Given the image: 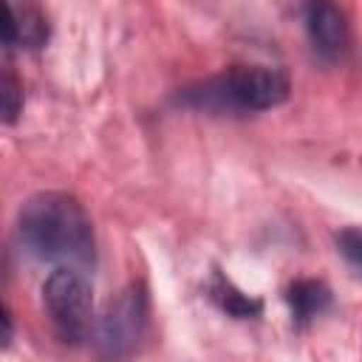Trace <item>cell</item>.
<instances>
[{
    "label": "cell",
    "instance_id": "12",
    "mask_svg": "<svg viewBox=\"0 0 362 362\" xmlns=\"http://www.w3.org/2000/svg\"><path fill=\"white\" fill-rule=\"evenodd\" d=\"M3 345H8L11 342V311H8V305H3Z\"/></svg>",
    "mask_w": 362,
    "mask_h": 362
},
{
    "label": "cell",
    "instance_id": "11",
    "mask_svg": "<svg viewBox=\"0 0 362 362\" xmlns=\"http://www.w3.org/2000/svg\"><path fill=\"white\" fill-rule=\"evenodd\" d=\"M3 11H6V17H3V45H6V51H11L17 42H20V28H17V11H14V6H11V0H3Z\"/></svg>",
    "mask_w": 362,
    "mask_h": 362
},
{
    "label": "cell",
    "instance_id": "5",
    "mask_svg": "<svg viewBox=\"0 0 362 362\" xmlns=\"http://www.w3.org/2000/svg\"><path fill=\"white\" fill-rule=\"evenodd\" d=\"M305 34L317 57L337 59L348 45V23L334 0H305L303 3Z\"/></svg>",
    "mask_w": 362,
    "mask_h": 362
},
{
    "label": "cell",
    "instance_id": "2",
    "mask_svg": "<svg viewBox=\"0 0 362 362\" xmlns=\"http://www.w3.org/2000/svg\"><path fill=\"white\" fill-rule=\"evenodd\" d=\"M288 93L291 79L286 71L266 65H235L178 90L175 102L204 113H257L283 105Z\"/></svg>",
    "mask_w": 362,
    "mask_h": 362
},
{
    "label": "cell",
    "instance_id": "6",
    "mask_svg": "<svg viewBox=\"0 0 362 362\" xmlns=\"http://www.w3.org/2000/svg\"><path fill=\"white\" fill-rule=\"evenodd\" d=\"M286 303L297 328H305L317 314L331 308V288L322 280H294L286 288Z\"/></svg>",
    "mask_w": 362,
    "mask_h": 362
},
{
    "label": "cell",
    "instance_id": "9",
    "mask_svg": "<svg viewBox=\"0 0 362 362\" xmlns=\"http://www.w3.org/2000/svg\"><path fill=\"white\" fill-rule=\"evenodd\" d=\"M23 82L6 71L3 74V82H0V113H3V124H14L23 113Z\"/></svg>",
    "mask_w": 362,
    "mask_h": 362
},
{
    "label": "cell",
    "instance_id": "8",
    "mask_svg": "<svg viewBox=\"0 0 362 362\" xmlns=\"http://www.w3.org/2000/svg\"><path fill=\"white\" fill-rule=\"evenodd\" d=\"M334 246L339 257L348 263V269L356 277H362V226H345L334 232Z\"/></svg>",
    "mask_w": 362,
    "mask_h": 362
},
{
    "label": "cell",
    "instance_id": "7",
    "mask_svg": "<svg viewBox=\"0 0 362 362\" xmlns=\"http://www.w3.org/2000/svg\"><path fill=\"white\" fill-rule=\"evenodd\" d=\"M206 291H209V297L215 300V305H218L221 311H226L229 317H235V320H255V317H260V311H263V300H257V297L240 291V288H238L229 277H223L221 272L212 274Z\"/></svg>",
    "mask_w": 362,
    "mask_h": 362
},
{
    "label": "cell",
    "instance_id": "1",
    "mask_svg": "<svg viewBox=\"0 0 362 362\" xmlns=\"http://www.w3.org/2000/svg\"><path fill=\"white\" fill-rule=\"evenodd\" d=\"M17 240L40 263L90 269L96 263L93 223L68 192H37L17 212Z\"/></svg>",
    "mask_w": 362,
    "mask_h": 362
},
{
    "label": "cell",
    "instance_id": "4",
    "mask_svg": "<svg viewBox=\"0 0 362 362\" xmlns=\"http://www.w3.org/2000/svg\"><path fill=\"white\" fill-rule=\"evenodd\" d=\"M147 317H150L147 288L141 283H130L127 288H122L116 297L107 300V305L102 308L93 325L96 354L105 359L130 356L144 339Z\"/></svg>",
    "mask_w": 362,
    "mask_h": 362
},
{
    "label": "cell",
    "instance_id": "10",
    "mask_svg": "<svg viewBox=\"0 0 362 362\" xmlns=\"http://www.w3.org/2000/svg\"><path fill=\"white\" fill-rule=\"evenodd\" d=\"M17 28H20V42L25 48H40L48 40V25L37 11H23L17 14Z\"/></svg>",
    "mask_w": 362,
    "mask_h": 362
},
{
    "label": "cell",
    "instance_id": "3",
    "mask_svg": "<svg viewBox=\"0 0 362 362\" xmlns=\"http://www.w3.org/2000/svg\"><path fill=\"white\" fill-rule=\"evenodd\" d=\"M42 308L65 345L85 342L93 325V291L85 272L76 266H57L42 283Z\"/></svg>",
    "mask_w": 362,
    "mask_h": 362
}]
</instances>
